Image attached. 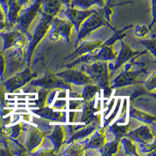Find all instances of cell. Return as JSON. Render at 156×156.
<instances>
[{"mask_svg":"<svg viewBox=\"0 0 156 156\" xmlns=\"http://www.w3.org/2000/svg\"><path fill=\"white\" fill-rule=\"evenodd\" d=\"M84 23L80 25L79 38H83L93 30H95L101 26L104 23V14L102 11L94 10L92 14H90L84 20Z\"/></svg>","mask_w":156,"mask_h":156,"instance_id":"1","label":"cell"},{"mask_svg":"<svg viewBox=\"0 0 156 156\" xmlns=\"http://www.w3.org/2000/svg\"><path fill=\"white\" fill-rule=\"evenodd\" d=\"M53 29L50 34V38L54 41H57L59 39L60 36H62L68 41H69L71 30L73 27V23L69 20H61L58 18H55L53 20Z\"/></svg>","mask_w":156,"mask_h":156,"instance_id":"2","label":"cell"},{"mask_svg":"<svg viewBox=\"0 0 156 156\" xmlns=\"http://www.w3.org/2000/svg\"><path fill=\"white\" fill-rule=\"evenodd\" d=\"M87 73L90 77H92L94 80L101 84H106L108 81V71L107 65L103 62H97L90 66L87 67Z\"/></svg>","mask_w":156,"mask_h":156,"instance_id":"3","label":"cell"},{"mask_svg":"<svg viewBox=\"0 0 156 156\" xmlns=\"http://www.w3.org/2000/svg\"><path fill=\"white\" fill-rule=\"evenodd\" d=\"M94 12V10H87V9L78 10L73 7H69L66 11V15L69 21L76 27V30H79L82 23Z\"/></svg>","mask_w":156,"mask_h":156,"instance_id":"4","label":"cell"},{"mask_svg":"<svg viewBox=\"0 0 156 156\" xmlns=\"http://www.w3.org/2000/svg\"><path fill=\"white\" fill-rule=\"evenodd\" d=\"M58 75L68 82H73L76 84H86L91 82L90 76L79 71L68 70L63 73H58Z\"/></svg>","mask_w":156,"mask_h":156,"instance_id":"5","label":"cell"},{"mask_svg":"<svg viewBox=\"0 0 156 156\" xmlns=\"http://www.w3.org/2000/svg\"><path fill=\"white\" fill-rule=\"evenodd\" d=\"M130 138L139 141L142 144H148L154 139L151 129L145 126H142L130 133Z\"/></svg>","mask_w":156,"mask_h":156,"instance_id":"6","label":"cell"},{"mask_svg":"<svg viewBox=\"0 0 156 156\" xmlns=\"http://www.w3.org/2000/svg\"><path fill=\"white\" fill-rule=\"evenodd\" d=\"M51 16H48V15L45 14L44 19L42 20V21L39 23L38 27H37V30H36L35 33H34V38L32 40V43L30 42V51H31L32 48H34L36 44H37V42L41 40V37H42L47 32V30H48V27H49L50 26V23H51Z\"/></svg>","mask_w":156,"mask_h":156,"instance_id":"7","label":"cell"},{"mask_svg":"<svg viewBox=\"0 0 156 156\" xmlns=\"http://www.w3.org/2000/svg\"><path fill=\"white\" fill-rule=\"evenodd\" d=\"M62 5L61 0H43L41 6L45 14L54 16L60 10Z\"/></svg>","mask_w":156,"mask_h":156,"instance_id":"8","label":"cell"},{"mask_svg":"<svg viewBox=\"0 0 156 156\" xmlns=\"http://www.w3.org/2000/svg\"><path fill=\"white\" fill-rule=\"evenodd\" d=\"M30 76H31V73L28 70L23 71V73L17 74L16 76H14L11 80H9L8 87H10L12 90L21 87L27 80H30Z\"/></svg>","mask_w":156,"mask_h":156,"instance_id":"9","label":"cell"},{"mask_svg":"<svg viewBox=\"0 0 156 156\" xmlns=\"http://www.w3.org/2000/svg\"><path fill=\"white\" fill-rule=\"evenodd\" d=\"M93 5H98L103 7L105 5V0H74L70 4L71 7H77L79 9H87Z\"/></svg>","mask_w":156,"mask_h":156,"instance_id":"10","label":"cell"},{"mask_svg":"<svg viewBox=\"0 0 156 156\" xmlns=\"http://www.w3.org/2000/svg\"><path fill=\"white\" fill-rule=\"evenodd\" d=\"M41 140H42V133L36 128H33L31 131L30 132V134H29L27 140V148L30 151L33 150L40 144Z\"/></svg>","mask_w":156,"mask_h":156,"instance_id":"11","label":"cell"},{"mask_svg":"<svg viewBox=\"0 0 156 156\" xmlns=\"http://www.w3.org/2000/svg\"><path fill=\"white\" fill-rule=\"evenodd\" d=\"M100 45H101V42L99 41H90V42L83 43V44L80 45V48L76 50V52H74V55H80L89 52V51H92L98 48Z\"/></svg>","mask_w":156,"mask_h":156,"instance_id":"12","label":"cell"},{"mask_svg":"<svg viewBox=\"0 0 156 156\" xmlns=\"http://www.w3.org/2000/svg\"><path fill=\"white\" fill-rule=\"evenodd\" d=\"M51 140V141L53 142L55 144V147H59L60 145L62 144V142L64 138V134H63V129L61 126H57L52 134L49 137Z\"/></svg>","mask_w":156,"mask_h":156,"instance_id":"13","label":"cell"},{"mask_svg":"<svg viewBox=\"0 0 156 156\" xmlns=\"http://www.w3.org/2000/svg\"><path fill=\"white\" fill-rule=\"evenodd\" d=\"M23 36H22L21 33L19 31H14L9 33L5 35V46L9 47L12 46L15 44H16V41L19 40V39L22 38Z\"/></svg>","mask_w":156,"mask_h":156,"instance_id":"14","label":"cell"},{"mask_svg":"<svg viewBox=\"0 0 156 156\" xmlns=\"http://www.w3.org/2000/svg\"><path fill=\"white\" fill-rule=\"evenodd\" d=\"M105 141V136H103L102 133H96L92 138L90 139V141L89 143L91 147H101V146L104 145Z\"/></svg>","mask_w":156,"mask_h":156,"instance_id":"15","label":"cell"},{"mask_svg":"<svg viewBox=\"0 0 156 156\" xmlns=\"http://www.w3.org/2000/svg\"><path fill=\"white\" fill-rule=\"evenodd\" d=\"M134 54L132 49L129 48V47L126 46L125 45L123 48H122V51L120 52V55H119V58H118V60H117V63L119 62V64L123 63L124 62H126L127 59H129L130 57H132V55Z\"/></svg>","mask_w":156,"mask_h":156,"instance_id":"16","label":"cell"},{"mask_svg":"<svg viewBox=\"0 0 156 156\" xmlns=\"http://www.w3.org/2000/svg\"><path fill=\"white\" fill-rule=\"evenodd\" d=\"M130 115L133 117L138 118L140 120H143L144 122H151L154 119V117L151 116V115H148L147 113H144L143 112H140V111H136V110H133L132 112H130Z\"/></svg>","mask_w":156,"mask_h":156,"instance_id":"17","label":"cell"},{"mask_svg":"<svg viewBox=\"0 0 156 156\" xmlns=\"http://www.w3.org/2000/svg\"><path fill=\"white\" fill-rule=\"evenodd\" d=\"M83 148L81 145L77 144H73L69 146L66 151V154L71 155H79L83 154Z\"/></svg>","mask_w":156,"mask_h":156,"instance_id":"18","label":"cell"},{"mask_svg":"<svg viewBox=\"0 0 156 156\" xmlns=\"http://www.w3.org/2000/svg\"><path fill=\"white\" fill-rule=\"evenodd\" d=\"M122 143L124 144L125 149L127 154H136V147L131 141L128 139H123Z\"/></svg>","mask_w":156,"mask_h":156,"instance_id":"19","label":"cell"},{"mask_svg":"<svg viewBox=\"0 0 156 156\" xmlns=\"http://www.w3.org/2000/svg\"><path fill=\"white\" fill-rule=\"evenodd\" d=\"M112 129L113 130V133L115 134V136H118V137H122L128 132V126H114L113 128L112 127Z\"/></svg>","mask_w":156,"mask_h":156,"instance_id":"20","label":"cell"},{"mask_svg":"<svg viewBox=\"0 0 156 156\" xmlns=\"http://www.w3.org/2000/svg\"><path fill=\"white\" fill-rule=\"evenodd\" d=\"M117 146H118V142H112L110 143V144L105 146L103 148V151H105L104 154H112L115 152L117 150Z\"/></svg>","mask_w":156,"mask_h":156,"instance_id":"21","label":"cell"},{"mask_svg":"<svg viewBox=\"0 0 156 156\" xmlns=\"http://www.w3.org/2000/svg\"><path fill=\"white\" fill-rule=\"evenodd\" d=\"M97 90V87H90V86H88V87H86L85 91H84L83 94H84V96H85L86 98L89 99V98H92L94 95V94H95Z\"/></svg>","mask_w":156,"mask_h":156,"instance_id":"22","label":"cell"},{"mask_svg":"<svg viewBox=\"0 0 156 156\" xmlns=\"http://www.w3.org/2000/svg\"><path fill=\"white\" fill-rule=\"evenodd\" d=\"M147 32H148V30H147V28L145 26H137L136 27V30H135V34H136V35L140 36V37L144 36Z\"/></svg>","mask_w":156,"mask_h":156,"instance_id":"23","label":"cell"},{"mask_svg":"<svg viewBox=\"0 0 156 156\" xmlns=\"http://www.w3.org/2000/svg\"><path fill=\"white\" fill-rule=\"evenodd\" d=\"M17 1L21 6H23V5H27V4L29 3V2H30V0H17Z\"/></svg>","mask_w":156,"mask_h":156,"instance_id":"24","label":"cell"},{"mask_svg":"<svg viewBox=\"0 0 156 156\" xmlns=\"http://www.w3.org/2000/svg\"><path fill=\"white\" fill-rule=\"evenodd\" d=\"M61 2H62V4H63V5H66L68 8L70 7L71 0H61Z\"/></svg>","mask_w":156,"mask_h":156,"instance_id":"25","label":"cell"},{"mask_svg":"<svg viewBox=\"0 0 156 156\" xmlns=\"http://www.w3.org/2000/svg\"><path fill=\"white\" fill-rule=\"evenodd\" d=\"M3 13L2 12V9H1V7H0V20H3Z\"/></svg>","mask_w":156,"mask_h":156,"instance_id":"26","label":"cell"}]
</instances>
